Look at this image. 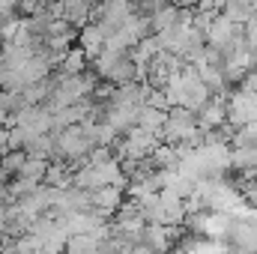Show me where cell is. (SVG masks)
<instances>
[{"label": "cell", "instance_id": "6da1fadb", "mask_svg": "<svg viewBox=\"0 0 257 254\" xmlns=\"http://www.w3.org/2000/svg\"><path fill=\"white\" fill-rule=\"evenodd\" d=\"M96 87H99V81H96V75H90V72L60 75L57 84H54V90H51V96L45 99V105H48L51 111L66 108V105H75V102H81V99H90V96L96 93Z\"/></svg>", "mask_w": 257, "mask_h": 254}, {"label": "cell", "instance_id": "7a4b0ae2", "mask_svg": "<svg viewBox=\"0 0 257 254\" xmlns=\"http://www.w3.org/2000/svg\"><path fill=\"white\" fill-rule=\"evenodd\" d=\"M75 186L81 189H102V186H128V174L120 159L105 162H87L81 171H75Z\"/></svg>", "mask_w": 257, "mask_h": 254}, {"label": "cell", "instance_id": "3957f363", "mask_svg": "<svg viewBox=\"0 0 257 254\" xmlns=\"http://www.w3.org/2000/svg\"><path fill=\"white\" fill-rule=\"evenodd\" d=\"M93 66H96V75L105 78V81H111V84L138 81V63L132 60L128 51H111V48H105V51L93 60Z\"/></svg>", "mask_w": 257, "mask_h": 254}, {"label": "cell", "instance_id": "277c9868", "mask_svg": "<svg viewBox=\"0 0 257 254\" xmlns=\"http://www.w3.org/2000/svg\"><path fill=\"white\" fill-rule=\"evenodd\" d=\"M227 126H245V123H251L257 120V90L251 87H239V90H233V93H227Z\"/></svg>", "mask_w": 257, "mask_h": 254}, {"label": "cell", "instance_id": "5b68a950", "mask_svg": "<svg viewBox=\"0 0 257 254\" xmlns=\"http://www.w3.org/2000/svg\"><path fill=\"white\" fill-rule=\"evenodd\" d=\"M54 135H57V159H81V156H90V150L96 147L93 138L87 135L84 123L66 126Z\"/></svg>", "mask_w": 257, "mask_h": 254}, {"label": "cell", "instance_id": "8992f818", "mask_svg": "<svg viewBox=\"0 0 257 254\" xmlns=\"http://www.w3.org/2000/svg\"><path fill=\"white\" fill-rule=\"evenodd\" d=\"M135 12H138V3H132V0H99L96 9H93V18L102 21L105 30L111 33V30H117L126 18H132Z\"/></svg>", "mask_w": 257, "mask_h": 254}, {"label": "cell", "instance_id": "52a82bcc", "mask_svg": "<svg viewBox=\"0 0 257 254\" xmlns=\"http://www.w3.org/2000/svg\"><path fill=\"white\" fill-rule=\"evenodd\" d=\"M78 39H81V48L87 51V57L90 60H96L102 51H105V45H108V30H105V24L102 21H87L81 30H78Z\"/></svg>", "mask_w": 257, "mask_h": 254}, {"label": "cell", "instance_id": "ba28073f", "mask_svg": "<svg viewBox=\"0 0 257 254\" xmlns=\"http://www.w3.org/2000/svg\"><path fill=\"white\" fill-rule=\"evenodd\" d=\"M123 189L126 186H102V189H93L90 194H93V209H99L102 215H114L120 206H123Z\"/></svg>", "mask_w": 257, "mask_h": 254}, {"label": "cell", "instance_id": "9c48e42d", "mask_svg": "<svg viewBox=\"0 0 257 254\" xmlns=\"http://www.w3.org/2000/svg\"><path fill=\"white\" fill-rule=\"evenodd\" d=\"M42 183H48V186H54V189H69V186H75V171L66 165V162H51L48 165V174H45V180Z\"/></svg>", "mask_w": 257, "mask_h": 254}, {"label": "cell", "instance_id": "30bf717a", "mask_svg": "<svg viewBox=\"0 0 257 254\" xmlns=\"http://www.w3.org/2000/svg\"><path fill=\"white\" fill-rule=\"evenodd\" d=\"M180 9L183 6H177V3H162L159 9H153L150 12V18H153V33H159V30H165V27H171V24H177V18H180Z\"/></svg>", "mask_w": 257, "mask_h": 254}, {"label": "cell", "instance_id": "8fae6325", "mask_svg": "<svg viewBox=\"0 0 257 254\" xmlns=\"http://www.w3.org/2000/svg\"><path fill=\"white\" fill-rule=\"evenodd\" d=\"M165 123H168V108H156V105H144V108H141L138 126H144V129H150V132H159V135H162Z\"/></svg>", "mask_w": 257, "mask_h": 254}, {"label": "cell", "instance_id": "7c38bea8", "mask_svg": "<svg viewBox=\"0 0 257 254\" xmlns=\"http://www.w3.org/2000/svg\"><path fill=\"white\" fill-rule=\"evenodd\" d=\"M87 63H90L87 51H84L81 45H72V48L66 51L63 63H60V75H78V72H87Z\"/></svg>", "mask_w": 257, "mask_h": 254}, {"label": "cell", "instance_id": "4fadbf2b", "mask_svg": "<svg viewBox=\"0 0 257 254\" xmlns=\"http://www.w3.org/2000/svg\"><path fill=\"white\" fill-rule=\"evenodd\" d=\"M48 165H51V159H45V156H30V153H27V162L21 165V171H18L15 177H27V180L42 183L45 174H48Z\"/></svg>", "mask_w": 257, "mask_h": 254}, {"label": "cell", "instance_id": "5bb4252c", "mask_svg": "<svg viewBox=\"0 0 257 254\" xmlns=\"http://www.w3.org/2000/svg\"><path fill=\"white\" fill-rule=\"evenodd\" d=\"M66 251H102V239L96 236V233H72L69 239H66Z\"/></svg>", "mask_w": 257, "mask_h": 254}, {"label": "cell", "instance_id": "9a60e30c", "mask_svg": "<svg viewBox=\"0 0 257 254\" xmlns=\"http://www.w3.org/2000/svg\"><path fill=\"white\" fill-rule=\"evenodd\" d=\"M24 162H27V150H6V156H3L0 165H3V174H6V177H9V174L15 177Z\"/></svg>", "mask_w": 257, "mask_h": 254}, {"label": "cell", "instance_id": "2e32d148", "mask_svg": "<svg viewBox=\"0 0 257 254\" xmlns=\"http://www.w3.org/2000/svg\"><path fill=\"white\" fill-rule=\"evenodd\" d=\"M233 144H257V120L245 123V126H236V132H233Z\"/></svg>", "mask_w": 257, "mask_h": 254}, {"label": "cell", "instance_id": "e0dca14e", "mask_svg": "<svg viewBox=\"0 0 257 254\" xmlns=\"http://www.w3.org/2000/svg\"><path fill=\"white\" fill-rule=\"evenodd\" d=\"M15 9H18L15 0H0V27H3L9 18H15Z\"/></svg>", "mask_w": 257, "mask_h": 254}, {"label": "cell", "instance_id": "ac0fdd59", "mask_svg": "<svg viewBox=\"0 0 257 254\" xmlns=\"http://www.w3.org/2000/svg\"><path fill=\"white\" fill-rule=\"evenodd\" d=\"M242 84H245V87H251V90H257V66L245 75V81H242Z\"/></svg>", "mask_w": 257, "mask_h": 254}, {"label": "cell", "instance_id": "d6986e66", "mask_svg": "<svg viewBox=\"0 0 257 254\" xmlns=\"http://www.w3.org/2000/svg\"><path fill=\"white\" fill-rule=\"evenodd\" d=\"M3 177H6V174H3V165H0V180H3Z\"/></svg>", "mask_w": 257, "mask_h": 254}, {"label": "cell", "instance_id": "ffe728a7", "mask_svg": "<svg viewBox=\"0 0 257 254\" xmlns=\"http://www.w3.org/2000/svg\"><path fill=\"white\" fill-rule=\"evenodd\" d=\"M132 3H141V0H132Z\"/></svg>", "mask_w": 257, "mask_h": 254}]
</instances>
